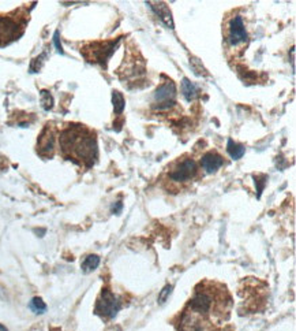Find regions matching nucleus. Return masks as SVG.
<instances>
[{
  "label": "nucleus",
  "instance_id": "obj_17",
  "mask_svg": "<svg viewBox=\"0 0 296 331\" xmlns=\"http://www.w3.org/2000/svg\"><path fill=\"white\" fill-rule=\"evenodd\" d=\"M40 95H41V106H43V109L45 110V111H49V110L54 107V98H52V95H51L48 91H45V89H43V91L40 92Z\"/></svg>",
  "mask_w": 296,
  "mask_h": 331
},
{
  "label": "nucleus",
  "instance_id": "obj_13",
  "mask_svg": "<svg viewBox=\"0 0 296 331\" xmlns=\"http://www.w3.org/2000/svg\"><path fill=\"white\" fill-rule=\"evenodd\" d=\"M226 152L229 153V156H231L232 159L237 160V159H240L243 155H244L246 148H244V145H242V144L235 142L232 138H229V140H228V145H226Z\"/></svg>",
  "mask_w": 296,
  "mask_h": 331
},
{
  "label": "nucleus",
  "instance_id": "obj_6",
  "mask_svg": "<svg viewBox=\"0 0 296 331\" xmlns=\"http://www.w3.org/2000/svg\"><path fill=\"white\" fill-rule=\"evenodd\" d=\"M247 40V30L244 26L242 15H233L226 23L225 41L229 48H236L246 43Z\"/></svg>",
  "mask_w": 296,
  "mask_h": 331
},
{
  "label": "nucleus",
  "instance_id": "obj_16",
  "mask_svg": "<svg viewBox=\"0 0 296 331\" xmlns=\"http://www.w3.org/2000/svg\"><path fill=\"white\" fill-rule=\"evenodd\" d=\"M190 65L193 67V71L195 73V76L198 77H206L208 76V70L205 69V66L202 65V62L195 58V56H191L190 58Z\"/></svg>",
  "mask_w": 296,
  "mask_h": 331
},
{
  "label": "nucleus",
  "instance_id": "obj_20",
  "mask_svg": "<svg viewBox=\"0 0 296 331\" xmlns=\"http://www.w3.org/2000/svg\"><path fill=\"white\" fill-rule=\"evenodd\" d=\"M171 292H172V286H171V285H167V286L160 292V294H158V303H160V304L165 303L168 297H169Z\"/></svg>",
  "mask_w": 296,
  "mask_h": 331
},
{
  "label": "nucleus",
  "instance_id": "obj_14",
  "mask_svg": "<svg viewBox=\"0 0 296 331\" xmlns=\"http://www.w3.org/2000/svg\"><path fill=\"white\" fill-rule=\"evenodd\" d=\"M98 264H100V257L97 255H89L85 260L82 261V271L86 272V274L94 271Z\"/></svg>",
  "mask_w": 296,
  "mask_h": 331
},
{
  "label": "nucleus",
  "instance_id": "obj_15",
  "mask_svg": "<svg viewBox=\"0 0 296 331\" xmlns=\"http://www.w3.org/2000/svg\"><path fill=\"white\" fill-rule=\"evenodd\" d=\"M112 104H113V111L116 115H122L124 110V106H126V102H124L123 95L118 91H113L112 92Z\"/></svg>",
  "mask_w": 296,
  "mask_h": 331
},
{
  "label": "nucleus",
  "instance_id": "obj_9",
  "mask_svg": "<svg viewBox=\"0 0 296 331\" xmlns=\"http://www.w3.org/2000/svg\"><path fill=\"white\" fill-rule=\"evenodd\" d=\"M55 140H56V126L48 123L37 138V153L43 158H52L55 153Z\"/></svg>",
  "mask_w": 296,
  "mask_h": 331
},
{
  "label": "nucleus",
  "instance_id": "obj_2",
  "mask_svg": "<svg viewBox=\"0 0 296 331\" xmlns=\"http://www.w3.org/2000/svg\"><path fill=\"white\" fill-rule=\"evenodd\" d=\"M59 147L63 158L79 166L89 168L97 160L96 134L79 123H71L60 133Z\"/></svg>",
  "mask_w": 296,
  "mask_h": 331
},
{
  "label": "nucleus",
  "instance_id": "obj_1",
  "mask_svg": "<svg viewBox=\"0 0 296 331\" xmlns=\"http://www.w3.org/2000/svg\"><path fill=\"white\" fill-rule=\"evenodd\" d=\"M229 308L231 297L225 286L215 282L201 283L184 311L179 331H208L209 322L206 319H228Z\"/></svg>",
  "mask_w": 296,
  "mask_h": 331
},
{
  "label": "nucleus",
  "instance_id": "obj_12",
  "mask_svg": "<svg viewBox=\"0 0 296 331\" xmlns=\"http://www.w3.org/2000/svg\"><path fill=\"white\" fill-rule=\"evenodd\" d=\"M182 95L187 102H193L194 99L198 96V89L193 82L190 81L189 78H183L182 80Z\"/></svg>",
  "mask_w": 296,
  "mask_h": 331
},
{
  "label": "nucleus",
  "instance_id": "obj_22",
  "mask_svg": "<svg viewBox=\"0 0 296 331\" xmlns=\"http://www.w3.org/2000/svg\"><path fill=\"white\" fill-rule=\"evenodd\" d=\"M122 208H123V204H122V201H119L118 204H116V206L113 207L112 210H113V214H120V211H122Z\"/></svg>",
  "mask_w": 296,
  "mask_h": 331
},
{
  "label": "nucleus",
  "instance_id": "obj_10",
  "mask_svg": "<svg viewBox=\"0 0 296 331\" xmlns=\"http://www.w3.org/2000/svg\"><path fill=\"white\" fill-rule=\"evenodd\" d=\"M222 164H224V158L219 152H216V151L205 153L202 159H201V167L204 168L208 174L216 173Z\"/></svg>",
  "mask_w": 296,
  "mask_h": 331
},
{
  "label": "nucleus",
  "instance_id": "obj_5",
  "mask_svg": "<svg viewBox=\"0 0 296 331\" xmlns=\"http://www.w3.org/2000/svg\"><path fill=\"white\" fill-rule=\"evenodd\" d=\"M119 40H112V41H101V43H92L81 48L82 55L85 56V59L87 62H92V63H97V65L107 66V60L111 58V55L113 54V51L116 49Z\"/></svg>",
  "mask_w": 296,
  "mask_h": 331
},
{
  "label": "nucleus",
  "instance_id": "obj_7",
  "mask_svg": "<svg viewBox=\"0 0 296 331\" xmlns=\"http://www.w3.org/2000/svg\"><path fill=\"white\" fill-rule=\"evenodd\" d=\"M122 303L109 289H104L96 303V314L105 319H113L120 311Z\"/></svg>",
  "mask_w": 296,
  "mask_h": 331
},
{
  "label": "nucleus",
  "instance_id": "obj_21",
  "mask_svg": "<svg viewBox=\"0 0 296 331\" xmlns=\"http://www.w3.org/2000/svg\"><path fill=\"white\" fill-rule=\"evenodd\" d=\"M54 43H55V47H56V49H58V52H59L60 55H63V54H65V51H63V48H62V43H60L59 32H55Z\"/></svg>",
  "mask_w": 296,
  "mask_h": 331
},
{
  "label": "nucleus",
  "instance_id": "obj_23",
  "mask_svg": "<svg viewBox=\"0 0 296 331\" xmlns=\"http://www.w3.org/2000/svg\"><path fill=\"white\" fill-rule=\"evenodd\" d=\"M0 331H8V330H7L3 325H0Z\"/></svg>",
  "mask_w": 296,
  "mask_h": 331
},
{
  "label": "nucleus",
  "instance_id": "obj_4",
  "mask_svg": "<svg viewBox=\"0 0 296 331\" xmlns=\"http://www.w3.org/2000/svg\"><path fill=\"white\" fill-rule=\"evenodd\" d=\"M29 22V11L23 7L14 12L0 15V48L7 47L21 37Z\"/></svg>",
  "mask_w": 296,
  "mask_h": 331
},
{
  "label": "nucleus",
  "instance_id": "obj_18",
  "mask_svg": "<svg viewBox=\"0 0 296 331\" xmlns=\"http://www.w3.org/2000/svg\"><path fill=\"white\" fill-rule=\"evenodd\" d=\"M30 308H32L33 312H36V314H44L45 311H47V305L43 301V299H40V297H34V299L30 301Z\"/></svg>",
  "mask_w": 296,
  "mask_h": 331
},
{
  "label": "nucleus",
  "instance_id": "obj_19",
  "mask_svg": "<svg viewBox=\"0 0 296 331\" xmlns=\"http://www.w3.org/2000/svg\"><path fill=\"white\" fill-rule=\"evenodd\" d=\"M45 56H47V52H44L40 56H37L36 59L33 60L32 65H30V73H37L41 67H43L44 60H45Z\"/></svg>",
  "mask_w": 296,
  "mask_h": 331
},
{
  "label": "nucleus",
  "instance_id": "obj_3",
  "mask_svg": "<svg viewBox=\"0 0 296 331\" xmlns=\"http://www.w3.org/2000/svg\"><path fill=\"white\" fill-rule=\"evenodd\" d=\"M198 168L197 162L190 156H184V158L175 160L173 163L168 166L167 173L164 175V181H165L164 186L167 188V190L172 192V189H176L175 192H178L180 188L189 185L193 179L197 178Z\"/></svg>",
  "mask_w": 296,
  "mask_h": 331
},
{
  "label": "nucleus",
  "instance_id": "obj_8",
  "mask_svg": "<svg viewBox=\"0 0 296 331\" xmlns=\"http://www.w3.org/2000/svg\"><path fill=\"white\" fill-rule=\"evenodd\" d=\"M175 96H176V87L171 80H168L154 92V110L158 111H168L175 106Z\"/></svg>",
  "mask_w": 296,
  "mask_h": 331
},
{
  "label": "nucleus",
  "instance_id": "obj_11",
  "mask_svg": "<svg viewBox=\"0 0 296 331\" xmlns=\"http://www.w3.org/2000/svg\"><path fill=\"white\" fill-rule=\"evenodd\" d=\"M148 4L168 27L173 29V19L172 15H171V10L168 8V5L164 1H149Z\"/></svg>",
  "mask_w": 296,
  "mask_h": 331
}]
</instances>
